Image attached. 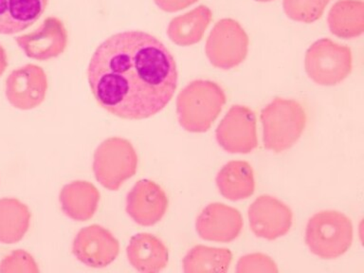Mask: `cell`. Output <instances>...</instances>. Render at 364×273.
<instances>
[{
    "label": "cell",
    "mask_w": 364,
    "mask_h": 273,
    "mask_svg": "<svg viewBox=\"0 0 364 273\" xmlns=\"http://www.w3.org/2000/svg\"><path fill=\"white\" fill-rule=\"evenodd\" d=\"M215 182L221 195L230 201L243 200L255 193V172L247 161L228 162L219 171Z\"/></svg>",
    "instance_id": "ac0fdd59"
},
{
    "label": "cell",
    "mask_w": 364,
    "mask_h": 273,
    "mask_svg": "<svg viewBox=\"0 0 364 273\" xmlns=\"http://www.w3.org/2000/svg\"><path fill=\"white\" fill-rule=\"evenodd\" d=\"M213 19V13L205 5L173 18L168 27L167 33L171 41L181 47H188L200 42L205 31Z\"/></svg>",
    "instance_id": "d6986e66"
},
{
    "label": "cell",
    "mask_w": 364,
    "mask_h": 273,
    "mask_svg": "<svg viewBox=\"0 0 364 273\" xmlns=\"http://www.w3.org/2000/svg\"><path fill=\"white\" fill-rule=\"evenodd\" d=\"M198 1V0H155L159 9L168 13L183 10Z\"/></svg>",
    "instance_id": "484cf974"
},
{
    "label": "cell",
    "mask_w": 364,
    "mask_h": 273,
    "mask_svg": "<svg viewBox=\"0 0 364 273\" xmlns=\"http://www.w3.org/2000/svg\"><path fill=\"white\" fill-rule=\"evenodd\" d=\"M0 272L37 273L39 272V267L30 253L23 250H16L0 262Z\"/></svg>",
    "instance_id": "cb8c5ba5"
},
{
    "label": "cell",
    "mask_w": 364,
    "mask_h": 273,
    "mask_svg": "<svg viewBox=\"0 0 364 273\" xmlns=\"http://www.w3.org/2000/svg\"><path fill=\"white\" fill-rule=\"evenodd\" d=\"M306 243L321 259L341 257L353 243L351 219L338 210H321L307 222Z\"/></svg>",
    "instance_id": "277c9868"
},
{
    "label": "cell",
    "mask_w": 364,
    "mask_h": 273,
    "mask_svg": "<svg viewBox=\"0 0 364 273\" xmlns=\"http://www.w3.org/2000/svg\"><path fill=\"white\" fill-rule=\"evenodd\" d=\"M264 148L284 152L299 141L306 127V112L295 100L275 98L262 109Z\"/></svg>",
    "instance_id": "3957f363"
},
{
    "label": "cell",
    "mask_w": 364,
    "mask_h": 273,
    "mask_svg": "<svg viewBox=\"0 0 364 273\" xmlns=\"http://www.w3.org/2000/svg\"><path fill=\"white\" fill-rule=\"evenodd\" d=\"M169 206V199L164 188L150 179L136 181L125 201L127 215L136 224L153 226L164 218Z\"/></svg>",
    "instance_id": "7c38bea8"
},
{
    "label": "cell",
    "mask_w": 364,
    "mask_h": 273,
    "mask_svg": "<svg viewBox=\"0 0 364 273\" xmlns=\"http://www.w3.org/2000/svg\"><path fill=\"white\" fill-rule=\"evenodd\" d=\"M31 213L19 199H0V243L16 244L30 229Z\"/></svg>",
    "instance_id": "44dd1931"
},
{
    "label": "cell",
    "mask_w": 364,
    "mask_h": 273,
    "mask_svg": "<svg viewBox=\"0 0 364 273\" xmlns=\"http://www.w3.org/2000/svg\"><path fill=\"white\" fill-rule=\"evenodd\" d=\"M304 68L316 84L323 87L337 85L351 73L352 51L347 46L328 38L318 40L306 51Z\"/></svg>",
    "instance_id": "8992f818"
},
{
    "label": "cell",
    "mask_w": 364,
    "mask_h": 273,
    "mask_svg": "<svg viewBox=\"0 0 364 273\" xmlns=\"http://www.w3.org/2000/svg\"><path fill=\"white\" fill-rule=\"evenodd\" d=\"M16 41L28 58L47 61L64 53L68 47V34L62 20L48 16L38 28L16 37Z\"/></svg>",
    "instance_id": "4fadbf2b"
},
{
    "label": "cell",
    "mask_w": 364,
    "mask_h": 273,
    "mask_svg": "<svg viewBox=\"0 0 364 273\" xmlns=\"http://www.w3.org/2000/svg\"><path fill=\"white\" fill-rule=\"evenodd\" d=\"M237 273L269 272L277 273V264L269 255L264 253H250L242 256L236 266Z\"/></svg>",
    "instance_id": "d4e9b609"
},
{
    "label": "cell",
    "mask_w": 364,
    "mask_h": 273,
    "mask_svg": "<svg viewBox=\"0 0 364 273\" xmlns=\"http://www.w3.org/2000/svg\"><path fill=\"white\" fill-rule=\"evenodd\" d=\"M8 68V57L7 53L2 46L0 45V76L3 75Z\"/></svg>",
    "instance_id": "4316f807"
},
{
    "label": "cell",
    "mask_w": 364,
    "mask_h": 273,
    "mask_svg": "<svg viewBox=\"0 0 364 273\" xmlns=\"http://www.w3.org/2000/svg\"><path fill=\"white\" fill-rule=\"evenodd\" d=\"M250 39L236 20H219L208 37L205 53L210 64L220 70H232L247 58Z\"/></svg>",
    "instance_id": "52a82bcc"
},
{
    "label": "cell",
    "mask_w": 364,
    "mask_h": 273,
    "mask_svg": "<svg viewBox=\"0 0 364 273\" xmlns=\"http://www.w3.org/2000/svg\"><path fill=\"white\" fill-rule=\"evenodd\" d=\"M99 190L90 181H75L65 185L59 195L63 213L73 220L84 222L92 218L98 210Z\"/></svg>",
    "instance_id": "2e32d148"
},
{
    "label": "cell",
    "mask_w": 364,
    "mask_h": 273,
    "mask_svg": "<svg viewBox=\"0 0 364 273\" xmlns=\"http://www.w3.org/2000/svg\"><path fill=\"white\" fill-rule=\"evenodd\" d=\"M332 0H284V13L293 21L310 24L320 19Z\"/></svg>",
    "instance_id": "603a6c76"
},
{
    "label": "cell",
    "mask_w": 364,
    "mask_h": 273,
    "mask_svg": "<svg viewBox=\"0 0 364 273\" xmlns=\"http://www.w3.org/2000/svg\"><path fill=\"white\" fill-rule=\"evenodd\" d=\"M256 1H259V2H269V1H272V0H256Z\"/></svg>",
    "instance_id": "83f0119b"
},
{
    "label": "cell",
    "mask_w": 364,
    "mask_h": 273,
    "mask_svg": "<svg viewBox=\"0 0 364 273\" xmlns=\"http://www.w3.org/2000/svg\"><path fill=\"white\" fill-rule=\"evenodd\" d=\"M71 250L77 260L85 266L102 269L118 257L119 244L112 232L93 224L79 230L73 239Z\"/></svg>",
    "instance_id": "9c48e42d"
},
{
    "label": "cell",
    "mask_w": 364,
    "mask_h": 273,
    "mask_svg": "<svg viewBox=\"0 0 364 273\" xmlns=\"http://www.w3.org/2000/svg\"><path fill=\"white\" fill-rule=\"evenodd\" d=\"M243 225V218L237 209L215 202L199 213L196 229L203 240L229 243L238 237Z\"/></svg>",
    "instance_id": "5bb4252c"
},
{
    "label": "cell",
    "mask_w": 364,
    "mask_h": 273,
    "mask_svg": "<svg viewBox=\"0 0 364 273\" xmlns=\"http://www.w3.org/2000/svg\"><path fill=\"white\" fill-rule=\"evenodd\" d=\"M48 87L44 70L37 65H25L11 71L6 79V98L17 109H33L44 102Z\"/></svg>",
    "instance_id": "30bf717a"
},
{
    "label": "cell",
    "mask_w": 364,
    "mask_h": 273,
    "mask_svg": "<svg viewBox=\"0 0 364 273\" xmlns=\"http://www.w3.org/2000/svg\"><path fill=\"white\" fill-rule=\"evenodd\" d=\"M250 230L257 237L275 240L291 229L293 213L280 199L269 195L256 198L247 210Z\"/></svg>",
    "instance_id": "8fae6325"
},
{
    "label": "cell",
    "mask_w": 364,
    "mask_h": 273,
    "mask_svg": "<svg viewBox=\"0 0 364 273\" xmlns=\"http://www.w3.org/2000/svg\"><path fill=\"white\" fill-rule=\"evenodd\" d=\"M87 81L99 107L124 119L156 115L173 99L178 73L172 53L152 34L127 31L98 46Z\"/></svg>",
    "instance_id": "6da1fadb"
},
{
    "label": "cell",
    "mask_w": 364,
    "mask_h": 273,
    "mask_svg": "<svg viewBox=\"0 0 364 273\" xmlns=\"http://www.w3.org/2000/svg\"><path fill=\"white\" fill-rule=\"evenodd\" d=\"M50 0H0V34L13 36L38 21Z\"/></svg>",
    "instance_id": "e0dca14e"
},
{
    "label": "cell",
    "mask_w": 364,
    "mask_h": 273,
    "mask_svg": "<svg viewBox=\"0 0 364 273\" xmlns=\"http://www.w3.org/2000/svg\"><path fill=\"white\" fill-rule=\"evenodd\" d=\"M333 36L341 39L357 38L364 33L363 0H338L330 9L327 17Z\"/></svg>",
    "instance_id": "ffe728a7"
},
{
    "label": "cell",
    "mask_w": 364,
    "mask_h": 273,
    "mask_svg": "<svg viewBox=\"0 0 364 273\" xmlns=\"http://www.w3.org/2000/svg\"><path fill=\"white\" fill-rule=\"evenodd\" d=\"M139 156L131 141L119 136L105 139L93 156V173L105 189L118 191L138 170Z\"/></svg>",
    "instance_id": "5b68a950"
},
{
    "label": "cell",
    "mask_w": 364,
    "mask_h": 273,
    "mask_svg": "<svg viewBox=\"0 0 364 273\" xmlns=\"http://www.w3.org/2000/svg\"><path fill=\"white\" fill-rule=\"evenodd\" d=\"M216 141L230 154H249L258 146L256 116L245 105H232L215 131Z\"/></svg>",
    "instance_id": "ba28073f"
},
{
    "label": "cell",
    "mask_w": 364,
    "mask_h": 273,
    "mask_svg": "<svg viewBox=\"0 0 364 273\" xmlns=\"http://www.w3.org/2000/svg\"><path fill=\"white\" fill-rule=\"evenodd\" d=\"M226 101L223 88L215 82H191L179 92L176 100L179 124L188 132H206L220 115Z\"/></svg>",
    "instance_id": "7a4b0ae2"
},
{
    "label": "cell",
    "mask_w": 364,
    "mask_h": 273,
    "mask_svg": "<svg viewBox=\"0 0 364 273\" xmlns=\"http://www.w3.org/2000/svg\"><path fill=\"white\" fill-rule=\"evenodd\" d=\"M232 261V253L226 247H212L198 245L185 255V273L226 272Z\"/></svg>",
    "instance_id": "7402d4cb"
},
{
    "label": "cell",
    "mask_w": 364,
    "mask_h": 273,
    "mask_svg": "<svg viewBox=\"0 0 364 273\" xmlns=\"http://www.w3.org/2000/svg\"><path fill=\"white\" fill-rule=\"evenodd\" d=\"M128 261L139 272L156 273L164 270L169 262V250L156 235L141 232L131 237L127 247Z\"/></svg>",
    "instance_id": "9a60e30c"
}]
</instances>
